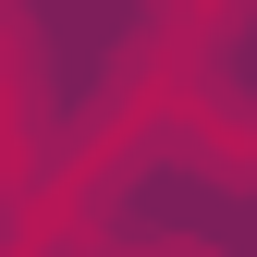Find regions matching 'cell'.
<instances>
[{
    "label": "cell",
    "instance_id": "6da1fadb",
    "mask_svg": "<svg viewBox=\"0 0 257 257\" xmlns=\"http://www.w3.org/2000/svg\"><path fill=\"white\" fill-rule=\"evenodd\" d=\"M49 172V86H37V25L0 13V220L37 196Z\"/></svg>",
    "mask_w": 257,
    "mask_h": 257
},
{
    "label": "cell",
    "instance_id": "7a4b0ae2",
    "mask_svg": "<svg viewBox=\"0 0 257 257\" xmlns=\"http://www.w3.org/2000/svg\"><path fill=\"white\" fill-rule=\"evenodd\" d=\"M172 135L196 147L208 172L257 184V98H208V86H184V98H172Z\"/></svg>",
    "mask_w": 257,
    "mask_h": 257
},
{
    "label": "cell",
    "instance_id": "3957f363",
    "mask_svg": "<svg viewBox=\"0 0 257 257\" xmlns=\"http://www.w3.org/2000/svg\"><path fill=\"white\" fill-rule=\"evenodd\" d=\"M98 257H220V245H196V233H110Z\"/></svg>",
    "mask_w": 257,
    "mask_h": 257
}]
</instances>
